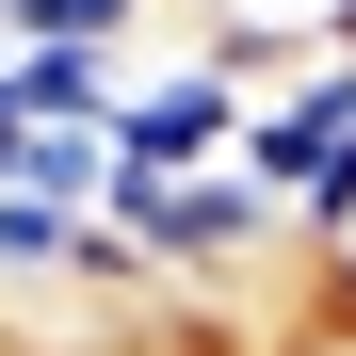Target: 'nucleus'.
Masks as SVG:
<instances>
[{
    "instance_id": "nucleus-1",
    "label": "nucleus",
    "mask_w": 356,
    "mask_h": 356,
    "mask_svg": "<svg viewBox=\"0 0 356 356\" xmlns=\"http://www.w3.org/2000/svg\"><path fill=\"white\" fill-rule=\"evenodd\" d=\"M178 33H211L227 65H308V49H356V0H178Z\"/></svg>"
},
{
    "instance_id": "nucleus-3",
    "label": "nucleus",
    "mask_w": 356,
    "mask_h": 356,
    "mask_svg": "<svg viewBox=\"0 0 356 356\" xmlns=\"http://www.w3.org/2000/svg\"><path fill=\"white\" fill-rule=\"evenodd\" d=\"M308 324L356 340V227H324V243H308Z\"/></svg>"
},
{
    "instance_id": "nucleus-2",
    "label": "nucleus",
    "mask_w": 356,
    "mask_h": 356,
    "mask_svg": "<svg viewBox=\"0 0 356 356\" xmlns=\"http://www.w3.org/2000/svg\"><path fill=\"white\" fill-rule=\"evenodd\" d=\"M0 97H17V130H113V49H17Z\"/></svg>"
}]
</instances>
